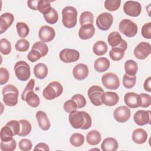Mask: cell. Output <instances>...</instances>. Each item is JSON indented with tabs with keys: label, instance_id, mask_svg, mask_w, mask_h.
Listing matches in <instances>:
<instances>
[{
	"label": "cell",
	"instance_id": "1",
	"mask_svg": "<svg viewBox=\"0 0 151 151\" xmlns=\"http://www.w3.org/2000/svg\"><path fill=\"white\" fill-rule=\"evenodd\" d=\"M68 120L71 126L76 129L87 130L92 124L90 115L84 111H78L76 110L70 113Z\"/></svg>",
	"mask_w": 151,
	"mask_h": 151
},
{
	"label": "cell",
	"instance_id": "2",
	"mask_svg": "<svg viewBox=\"0 0 151 151\" xmlns=\"http://www.w3.org/2000/svg\"><path fill=\"white\" fill-rule=\"evenodd\" d=\"M35 80L31 78L27 83L25 88L21 94V99L25 101L27 103L32 107H37L40 103V100L37 94L34 91Z\"/></svg>",
	"mask_w": 151,
	"mask_h": 151
},
{
	"label": "cell",
	"instance_id": "3",
	"mask_svg": "<svg viewBox=\"0 0 151 151\" xmlns=\"http://www.w3.org/2000/svg\"><path fill=\"white\" fill-rule=\"evenodd\" d=\"M3 96V101L8 106L12 107L16 106L18 103L19 92L17 88L12 85H6L2 91Z\"/></svg>",
	"mask_w": 151,
	"mask_h": 151
},
{
	"label": "cell",
	"instance_id": "4",
	"mask_svg": "<svg viewBox=\"0 0 151 151\" xmlns=\"http://www.w3.org/2000/svg\"><path fill=\"white\" fill-rule=\"evenodd\" d=\"M77 11L72 6H67L62 10V22L67 28H72L77 24Z\"/></svg>",
	"mask_w": 151,
	"mask_h": 151
},
{
	"label": "cell",
	"instance_id": "5",
	"mask_svg": "<svg viewBox=\"0 0 151 151\" xmlns=\"http://www.w3.org/2000/svg\"><path fill=\"white\" fill-rule=\"evenodd\" d=\"M63 92V87L60 83L57 81L50 83L43 90L42 95L44 97L48 100H51L59 96Z\"/></svg>",
	"mask_w": 151,
	"mask_h": 151
},
{
	"label": "cell",
	"instance_id": "6",
	"mask_svg": "<svg viewBox=\"0 0 151 151\" xmlns=\"http://www.w3.org/2000/svg\"><path fill=\"white\" fill-rule=\"evenodd\" d=\"M14 70L17 78L21 81L28 80L31 76V70L29 64L24 61H19L14 65Z\"/></svg>",
	"mask_w": 151,
	"mask_h": 151
},
{
	"label": "cell",
	"instance_id": "7",
	"mask_svg": "<svg viewBox=\"0 0 151 151\" xmlns=\"http://www.w3.org/2000/svg\"><path fill=\"white\" fill-rule=\"evenodd\" d=\"M119 29L120 32L127 37H133L137 32V26L132 21L129 19H122L119 25Z\"/></svg>",
	"mask_w": 151,
	"mask_h": 151
},
{
	"label": "cell",
	"instance_id": "8",
	"mask_svg": "<svg viewBox=\"0 0 151 151\" xmlns=\"http://www.w3.org/2000/svg\"><path fill=\"white\" fill-rule=\"evenodd\" d=\"M103 85L109 90H117L120 86V80L118 76L113 73H107L102 76Z\"/></svg>",
	"mask_w": 151,
	"mask_h": 151
},
{
	"label": "cell",
	"instance_id": "9",
	"mask_svg": "<svg viewBox=\"0 0 151 151\" xmlns=\"http://www.w3.org/2000/svg\"><path fill=\"white\" fill-rule=\"evenodd\" d=\"M104 93V90L101 87L94 85L88 88L87 95L91 103L93 105L99 106L103 104L101 98Z\"/></svg>",
	"mask_w": 151,
	"mask_h": 151
},
{
	"label": "cell",
	"instance_id": "10",
	"mask_svg": "<svg viewBox=\"0 0 151 151\" xmlns=\"http://www.w3.org/2000/svg\"><path fill=\"white\" fill-rule=\"evenodd\" d=\"M113 17L109 12H103L96 18V23L97 27L102 31L109 30L112 25Z\"/></svg>",
	"mask_w": 151,
	"mask_h": 151
},
{
	"label": "cell",
	"instance_id": "11",
	"mask_svg": "<svg viewBox=\"0 0 151 151\" xmlns=\"http://www.w3.org/2000/svg\"><path fill=\"white\" fill-rule=\"evenodd\" d=\"M59 58L62 62L65 63H74L79 60L80 53L74 49L64 48L60 52Z\"/></svg>",
	"mask_w": 151,
	"mask_h": 151
},
{
	"label": "cell",
	"instance_id": "12",
	"mask_svg": "<svg viewBox=\"0 0 151 151\" xmlns=\"http://www.w3.org/2000/svg\"><path fill=\"white\" fill-rule=\"evenodd\" d=\"M124 12L130 17H137L140 15L142 11V6L137 1H127L123 5Z\"/></svg>",
	"mask_w": 151,
	"mask_h": 151
},
{
	"label": "cell",
	"instance_id": "13",
	"mask_svg": "<svg viewBox=\"0 0 151 151\" xmlns=\"http://www.w3.org/2000/svg\"><path fill=\"white\" fill-rule=\"evenodd\" d=\"M151 53V45L147 42H140L134 49V57L139 60H144Z\"/></svg>",
	"mask_w": 151,
	"mask_h": 151
},
{
	"label": "cell",
	"instance_id": "14",
	"mask_svg": "<svg viewBox=\"0 0 151 151\" xmlns=\"http://www.w3.org/2000/svg\"><path fill=\"white\" fill-rule=\"evenodd\" d=\"M113 116L117 122L125 123L130 117V110L126 106H119L114 110Z\"/></svg>",
	"mask_w": 151,
	"mask_h": 151
},
{
	"label": "cell",
	"instance_id": "15",
	"mask_svg": "<svg viewBox=\"0 0 151 151\" xmlns=\"http://www.w3.org/2000/svg\"><path fill=\"white\" fill-rule=\"evenodd\" d=\"M127 47V44L124 40H123L120 45L118 47L112 48L109 52V56L110 58L114 61H117L122 60L125 53Z\"/></svg>",
	"mask_w": 151,
	"mask_h": 151
},
{
	"label": "cell",
	"instance_id": "16",
	"mask_svg": "<svg viewBox=\"0 0 151 151\" xmlns=\"http://www.w3.org/2000/svg\"><path fill=\"white\" fill-rule=\"evenodd\" d=\"M55 32L54 29L48 25L42 26L38 32V37L40 40L44 42L51 41L55 37Z\"/></svg>",
	"mask_w": 151,
	"mask_h": 151
},
{
	"label": "cell",
	"instance_id": "17",
	"mask_svg": "<svg viewBox=\"0 0 151 151\" xmlns=\"http://www.w3.org/2000/svg\"><path fill=\"white\" fill-rule=\"evenodd\" d=\"M133 119L136 124L139 126H144L150 124V111L139 110L137 111L134 116Z\"/></svg>",
	"mask_w": 151,
	"mask_h": 151
},
{
	"label": "cell",
	"instance_id": "18",
	"mask_svg": "<svg viewBox=\"0 0 151 151\" xmlns=\"http://www.w3.org/2000/svg\"><path fill=\"white\" fill-rule=\"evenodd\" d=\"M124 101L127 107L132 109L140 106V98L139 94L134 92H128L124 94Z\"/></svg>",
	"mask_w": 151,
	"mask_h": 151
},
{
	"label": "cell",
	"instance_id": "19",
	"mask_svg": "<svg viewBox=\"0 0 151 151\" xmlns=\"http://www.w3.org/2000/svg\"><path fill=\"white\" fill-rule=\"evenodd\" d=\"M88 68L85 64H78L73 69V75L77 80H84L88 76Z\"/></svg>",
	"mask_w": 151,
	"mask_h": 151
},
{
	"label": "cell",
	"instance_id": "20",
	"mask_svg": "<svg viewBox=\"0 0 151 151\" xmlns=\"http://www.w3.org/2000/svg\"><path fill=\"white\" fill-rule=\"evenodd\" d=\"M14 17L12 14L5 12L0 16V34L5 32L12 24Z\"/></svg>",
	"mask_w": 151,
	"mask_h": 151
},
{
	"label": "cell",
	"instance_id": "21",
	"mask_svg": "<svg viewBox=\"0 0 151 151\" xmlns=\"http://www.w3.org/2000/svg\"><path fill=\"white\" fill-rule=\"evenodd\" d=\"M101 100L103 104L107 106L116 105L119 101V97L115 92L107 91L103 94Z\"/></svg>",
	"mask_w": 151,
	"mask_h": 151
},
{
	"label": "cell",
	"instance_id": "22",
	"mask_svg": "<svg viewBox=\"0 0 151 151\" xmlns=\"http://www.w3.org/2000/svg\"><path fill=\"white\" fill-rule=\"evenodd\" d=\"M35 117L39 127L42 130L46 131L50 129L51 124L47 114L43 111H38L36 113Z\"/></svg>",
	"mask_w": 151,
	"mask_h": 151
},
{
	"label": "cell",
	"instance_id": "23",
	"mask_svg": "<svg viewBox=\"0 0 151 151\" xmlns=\"http://www.w3.org/2000/svg\"><path fill=\"white\" fill-rule=\"evenodd\" d=\"M95 28L93 24L81 25L78 31V36L82 40H88L94 34Z\"/></svg>",
	"mask_w": 151,
	"mask_h": 151
},
{
	"label": "cell",
	"instance_id": "24",
	"mask_svg": "<svg viewBox=\"0 0 151 151\" xmlns=\"http://www.w3.org/2000/svg\"><path fill=\"white\" fill-rule=\"evenodd\" d=\"M132 138L135 143L143 144L145 143L147 139V133L143 129H136L133 132Z\"/></svg>",
	"mask_w": 151,
	"mask_h": 151
},
{
	"label": "cell",
	"instance_id": "25",
	"mask_svg": "<svg viewBox=\"0 0 151 151\" xmlns=\"http://www.w3.org/2000/svg\"><path fill=\"white\" fill-rule=\"evenodd\" d=\"M118 147L119 143L113 137L104 139L101 145V150L103 151H116Z\"/></svg>",
	"mask_w": 151,
	"mask_h": 151
},
{
	"label": "cell",
	"instance_id": "26",
	"mask_svg": "<svg viewBox=\"0 0 151 151\" xmlns=\"http://www.w3.org/2000/svg\"><path fill=\"white\" fill-rule=\"evenodd\" d=\"M110 65L109 60L106 57H100L96 60L94 63V67L96 71L103 73L107 71Z\"/></svg>",
	"mask_w": 151,
	"mask_h": 151
},
{
	"label": "cell",
	"instance_id": "27",
	"mask_svg": "<svg viewBox=\"0 0 151 151\" xmlns=\"http://www.w3.org/2000/svg\"><path fill=\"white\" fill-rule=\"evenodd\" d=\"M34 74L38 79L45 78L48 74V67L44 63H38L34 67Z\"/></svg>",
	"mask_w": 151,
	"mask_h": 151
},
{
	"label": "cell",
	"instance_id": "28",
	"mask_svg": "<svg viewBox=\"0 0 151 151\" xmlns=\"http://www.w3.org/2000/svg\"><path fill=\"white\" fill-rule=\"evenodd\" d=\"M101 140V134L96 130H91L86 135V141L87 143L92 146L98 145L100 142Z\"/></svg>",
	"mask_w": 151,
	"mask_h": 151
},
{
	"label": "cell",
	"instance_id": "29",
	"mask_svg": "<svg viewBox=\"0 0 151 151\" xmlns=\"http://www.w3.org/2000/svg\"><path fill=\"white\" fill-rule=\"evenodd\" d=\"M123 40L121 35L117 31L110 32L107 37L108 43L112 48L119 46Z\"/></svg>",
	"mask_w": 151,
	"mask_h": 151
},
{
	"label": "cell",
	"instance_id": "30",
	"mask_svg": "<svg viewBox=\"0 0 151 151\" xmlns=\"http://www.w3.org/2000/svg\"><path fill=\"white\" fill-rule=\"evenodd\" d=\"M108 50L107 44L103 41H98L93 45V51L97 56L103 55Z\"/></svg>",
	"mask_w": 151,
	"mask_h": 151
},
{
	"label": "cell",
	"instance_id": "31",
	"mask_svg": "<svg viewBox=\"0 0 151 151\" xmlns=\"http://www.w3.org/2000/svg\"><path fill=\"white\" fill-rule=\"evenodd\" d=\"M138 70L137 64L133 60H127L124 63L125 74L130 76H135Z\"/></svg>",
	"mask_w": 151,
	"mask_h": 151
},
{
	"label": "cell",
	"instance_id": "32",
	"mask_svg": "<svg viewBox=\"0 0 151 151\" xmlns=\"http://www.w3.org/2000/svg\"><path fill=\"white\" fill-rule=\"evenodd\" d=\"M20 124V130L18 133L19 136L24 137L28 135L31 131V124L27 120L22 119L19 121Z\"/></svg>",
	"mask_w": 151,
	"mask_h": 151
},
{
	"label": "cell",
	"instance_id": "33",
	"mask_svg": "<svg viewBox=\"0 0 151 151\" xmlns=\"http://www.w3.org/2000/svg\"><path fill=\"white\" fill-rule=\"evenodd\" d=\"M84 142V136L78 133H73L70 138V143L74 147H80L82 146Z\"/></svg>",
	"mask_w": 151,
	"mask_h": 151
},
{
	"label": "cell",
	"instance_id": "34",
	"mask_svg": "<svg viewBox=\"0 0 151 151\" xmlns=\"http://www.w3.org/2000/svg\"><path fill=\"white\" fill-rule=\"evenodd\" d=\"M45 21L50 24H55L58 20V15L57 11L52 8L49 12L43 15Z\"/></svg>",
	"mask_w": 151,
	"mask_h": 151
},
{
	"label": "cell",
	"instance_id": "35",
	"mask_svg": "<svg viewBox=\"0 0 151 151\" xmlns=\"http://www.w3.org/2000/svg\"><path fill=\"white\" fill-rule=\"evenodd\" d=\"M16 28L18 35L21 38L27 37L29 32V29L27 24L22 22H18L16 24Z\"/></svg>",
	"mask_w": 151,
	"mask_h": 151
},
{
	"label": "cell",
	"instance_id": "36",
	"mask_svg": "<svg viewBox=\"0 0 151 151\" xmlns=\"http://www.w3.org/2000/svg\"><path fill=\"white\" fill-rule=\"evenodd\" d=\"M1 141L6 142L11 140L14 136L11 129L7 125L4 126L1 130Z\"/></svg>",
	"mask_w": 151,
	"mask_h": 151
},
{
	"label": "cell",
	"instance_id": "37",
	"mask_svg": "<svg viewBox=\"0 0 151 151\" xmlns=\"http://www.w3.org/2000/svg\"><path fill=\"white\" fill-rule=\"evenodd\" d=\"M93 15L91 12L84 11L80 15V24L81 26L86 24H93Z\"/></svg>",
	"mask_w": 151,
	"mask_h": 151
},
{
	"label": "cell",
	"instance_id": "38",
	"mask_svg": "<svg viewBox=\"0 0 151 151\" xmlns=\"http://www.w3.org/2000/svg\"><path fill=\"white\" fill-rule=\"evenodd\" d=\"M31 49L38 51L41 54L42 57L45 56L48 52V47L47 45L45 44V42L41 41L35 42L33 44Z\"/></svg>",
	"mask_w": 151,
	"mask_h": 151
},
{
	"label": "cell",
	"instance_id": "39",
	"mask_svg": "<svg viewBox=\"0 0 151 151\" xmlns=\"http://www.w3.org/2000/svg\"><path fill=\"white\" fill-rule=\"evenodd\" d=\"M52 7L51 6L50 1L46 0H40L38 4L37 10L39 11L40 13L45 15L49 12Z\"/></svg>",
	"mask_w": 151,
	"mask_h": 151
},
{
	"label": "cell",
	"instance_id": "40",
	"mask_svg": "<svg viewBox=\"0 0 151 151\" xmlns=\"http://www.w3.org/2000/svg\"><path fill=\"white\" fill-rule=\"evenodd\" d=\"M136 82V76H130L124 74L123 77V86L126 88H133Z\"/></svg>",
	"mask_w": 151,
	"mask_h": 151
},
{
	"label": "cell",
	"instance_id": "41",
	"mask_svg": "<svg viewBox=\"0 0 151 151\" xmlns=\"http://www.w3.org/2000/svg\"><path fill=\"white\" fill-rule=\"evenodd\" d=\"M121 4V1L120 0H106L104 1V7L109 11H115L117 10Z\"/></svg>",
	"mask_w": 151,
	"mask_h": 151
},
{
	"label": "cell",
	"instance_id": "42",
	"mask_svg": "<svg viewBox=\"0 0 151 151\" xmlns=\"http://www.w3.org/2000/svg\"><path fill=\"white\" fill-rule=\"evenodd\" d=\"M0 51L4 55H8L11 51V44L6 38L0 40Z\"/></svg>",
	"mask_w": 151,
	"mask_h": 151
},
{
	"label": "cell",
	"instance_id": "43",
	"mask_svg": "<svg viewBox=\"0 0 151 151\" xmlns=\"http://www.w3.org/2000/svg\"><path fill=\"white\" fill-rule=\"evenodd\" d=\"M29 42L25 38H21L17 41L15 45V49L19 52H25L29 47Z\"/></svg>",
	"mask_w": 151,
	"mask_h": 151
},
{
	"label": "cell",
	"instance_id": "44",
	"mask_svg": "<svg viewBox=\"0 0 151 151\" xmlns=\"http://www.w3.org/2000/svg\"><path fill=\"white\" fill-rule=\"evenodd\" d=\"M16 141L12 138L11 140L6 142H1V149L2 151H13L16 149Z\"/></svg>",
	"mask_w": 151,
	"mask_h": 151
},
{
	"label": "cell",
	"instance_id": "45",
	"mask_svg": "<svg viewBox=\"0 0 151 151\" xmlns=\"http://www.w3.org/2000/svg\"><path fill=\"white\" fill-rule=\"evenodd\" d=\"M63 109L65 112L70 113L74 110H76L78 107L76 101L73 99H70L64 102Z\"/></svg>",
	"mask_w": 151,
	"mask_h": 151
},
{
	"label": "cell",
	"instance_id": "46",
	"mask_svg": "<svg viewBox=\"0 0 151 151\" xmlns=\"http://www.w3.org/2000/svg\"><path fill=\"white\" fill-rule=\"evenodd\" d=\"M71 99L74 100L76 103L77 104V107L78 109H81L83 108L86 105V99L83 96L82 94H77L74 95L72 97Z\"/></svg>",
	"mask_w": 151,
	"mask_h": 151
},
{
	"label": "cell",
	"instance_id": "47",
	"mask_svg": "<svg viewBox=\"0 0 151 151\" xmlns=\"http://www.w3.org/2000/svg\"><path fill=\"white\" fill-rule=\"evenodd\" d=\"M19 148L22 151H29L32 149V144L30 140L28 139H21L18 143Z\"/></svg>",
	"mask_w": 151,
	"mask_h": 151
},
{
	"label": "cell",
	"instance_id": "48",
	"mask_svg": "<svg viewBox=\"0 0 151 151\" xmlns=\"http://www.w3.org/2000/svg\"><path fill=\"white\" fill-rule=\"evenodd\" d=\"M140 98V106L143 108L148 107L151 104V97L150 95L145 93L139 94Z\"/></svg>",
	"mask_w": 151,
	"mask_h": 151
},
{
	"label": "cell",
	"instance_id": "49",
	"mask_svg": "<svg viewBox=\"0 0 151 151\" xmlns=\"http://www.w3.org/2000/svg\"><path fill=\"white\" fill-rule=\"evenodd\" d=\"M142 35L146 39L151 38V22L145 24L142 27L141 29Z\"/></svg>",
	"mask_w": 151,
	"mask_h": 151
},
{
	"label": "cell",
	"instance_id": "50",
	"mask_svg": "<svg viewBox=\"0 0 151 151\" xmlns=\"http://www.w3.org/2000/svg\"><path fill=\"white\" fill-rule=\"evenodd\" d=\"M6 125L8 126L11 129V130L14 133V136L18 134L20 130V124L18 121L15 120H12L7 122Z\"/></svg>",
	"mask_w": 151,
	"mask_h": 151
},
{
	"label": "cell",
	"instance_id": "51",
	"mask_svg": "<svg viewBox=\"0 0 151 151\" xmlns=\"http://www.w3.org/2000/svg\"><path fill=\"white\" fill-rule=\"evenodd\" d=\"M9 78V74L8 70L4 67L0 68V84H6Z\"/></svg>",
	"mask_w": 151,
	"mask_h": 151
},
{
	"label": "cell",
	"instance_id": "52",
	"mask_svg": "<svg viewBox=\"0 0 151 151\" xmlns=\"http://www.w3.org/2000/svg\"><path fill=\"white\" fill-rule=\"evenodd\" d=\"M41 57L42 56L41 54L38 51L33 49H31V50L29 52V53L27 55L28 60L32 63L37 61V60H40Z\"/></svg>",
	"mask_w": 151,
	"mask_h": 151
},
{
	"label": "cell",
	"instance_id": "53",
	"mask_svg": "<svg viewBox=\"0 0 151 151\" xmlns=\"http://www.w3.org/2000/svg\"><path fill=\"white\" fill-rule=\"evenodd\" d=\"M34 150H44V151H49L50 148L48 145H47L45 143H39L34 148Z\"/></svg>",
	"mask_w": 151,
	"mask_h": 151
},
{
	"label": "cell",
	"instance_id": "54",
	"mask_svg": "<svg viewBox=\"0 0 151 151\" xmlns=\"http://www.w3.org/2000/svg\"><path fill=\"white\" fill-rule=\"evenodd\" d=\"M38 2H39V0L28 1H27V5L32 10L37 11V6H38Z\"/></svg>",
	"mask_w": 151,
	"mask_h": 151
},
{
	"label": "cell",
	"instance_id": "55",
	"mask_svg": "<svg viewBox=\"0 0 151 151\" xmlns=\"http://www.w3.org/2000/svg\"><path fill=\"white\" fill-rule=\"evenodd\" d=\"M143 88L146 91L148 92H151V77H149L147 78L145 80L143 84Z\"/></svg>",
	"mask_w": 151,
	"mask_h": 151
}]
</instances>
